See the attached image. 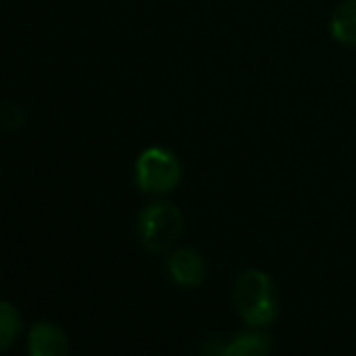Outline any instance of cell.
Instances as JSON below:
<instances>
[{"instance_id": "5", "label": "cell", "mask_w": 356, "mask_h": 356, "mask_svg": "<svg viewBox=\"0 0 356 356\" xmlns=\"http://www.w3.org/2000/svg\"><path fill=\"white\" fill-rule=\"evenodd\" d=\"M168 276L184 288H195L205 281V261L193 249H178L168 257Z\"/></svg>"}, {"instance_id": "4", "label": "cell", "mask_w": 356, "mask_h": 356, "mask_svg": "<svg viewBox=\"0 0 356 356\" xmlns=\"http://www.w3.org/2000/svg\"><path fill=\"white\" fill-rule=\"evenodd\" d=\"M205 354H222V356H261L271 351V339L268 334H259V332H247V334H237L232 339H218L203 346Z\"/></svg>"}, {"instance_id": "7", "label": "cell", "mask_w": 356, "mask_h": 356, "mask_svg": "<svg viewBox=\"0 0 356 356\" xmlns=\"http://www.w3.org/2000/svg\"><path fill=\"white\" fill-rule=\"evenodd\" d=\"M332 37L339 44L356 47V0H344L330 22Z\"/></svg>"}, {"instance_id": "6", "label": "cell", "mask_w": 356, "mask_h": 356, "mask_svg": "<svg viewBox=\"0 0 356 356\" xmlns=\"http://www.w3.org/2000/svg\"><path fill=\"white\" fill-rule=\"evenodd\" d=\"M32 356H66L69 354V337L51 322H40L30 332Z\"/></svg>"}, {"instance_id": "3", "label": "cell", "mask_w": 356, "mask_h": 356, "mask_svg": "<svg viewBox=\"0 0 356 356\" xmlns=\"http://www.w3.org/2000/svg\"><path fill=\"white\" fill-rule=\"evenodd\" d=\"M181 181V163L171 152L161 147H149L137 159V186L144 193L163 195Z\"/></svg>"}, {"instance_id": "8", "label": "cell", "mask_w": 356, "mask_h": 356, "mask_svg": "<svg viewBox=\"0 0 356 356\" xmlns=\"http://www.w3.org/2000/svg\"><path fill=\"white\" fill-rule=\"evenodd\" d=\"M17 332H20V315L10 302H3L0 305V349H10Z\"/></svg>"}, {"instance_id": "1", "label": "cell", "mask_w": 356, "mask_h": 356, "mask_svg": "<svg viewBox=\"0 0 356 356\" xmlns=\"http://www.w3.org/2000/svg\"><path fill=\"white\" fill-rule=\"evenodd\" d=\"M234 305H237L242 320L254 330L271 325L276 320L278 307L268 273L257 271V268L244 271L237 278V286H234Z\"/></svg>"}, {"instance_id": "2", "label": "cell", "mask_w": 356, "mask_h": 356, "mask_svg": "<svg viewBox=\"0 0 356 356\" xmlns=\"http://www.w3.org/2000/svg\"><path fill=\"white\" fill-rule=\"evenodd\" d=\"M139 239L152 254H163L178 242L184 229V215L171 203H152L137 220Z\"/></svg>"}]
</instances>
